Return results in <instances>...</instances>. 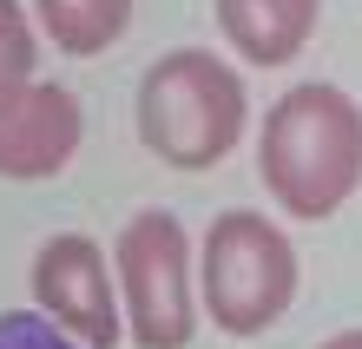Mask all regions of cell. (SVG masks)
<instances>
[{"label": "cell", "mask_w": 362, "mask_h": 349, "mask_svg": "<svg viewBox=\"0 0 362 349\" xmlns=\"http://www.w3.org/2000/svg\"><path fill=\"white\" fill-rule=\"evenodd\" d=\"M27 290L33 310L66 330L79 349H119L125 343V316H119V283H112V257L99 237L86 231H53L27 264Z\"/></svg>", "instance_id": "5b68a950"}, {"label": "cell", "mask_w": 362, "mask_h": 349, "mask_svg": "<svg viewBox=\"0 0 362 349\" xmlns=\"http://www.w3.org/2000/svg\"><path fill=\"white\" fill-rule=\"evenodd\" d=\"M139 139L158 165L172 171H211L250 132V93L244 73L218 59L211 47H172L139 73V99H132Z\"/></svg>", "instance_id": "7a4b0ae2"}, {"label": "cell", "mask_w": 362, "mask_h": 349, "mask_svg": "<svg viewBox=\"0 0 362 349\" xmlns=\"http://www.w3.org/2000/svg\"><path fill=\"white\" fill-rule=\"evenodd\" d=\"M112 283L132 349H191L198 336V244L178 211L145 205L112 237Z\"/></svg>", "instance_id": "277c9868"}, {"label": "cell", "mask_w": 362, "mask_h": 349, "mask_svg": "<svg viewBox=\"0 0 362 349\" xmlns=\"http://www.w3.org/2000/svg\"><path fill=\"white\" fill-rule=\"evenodd\" d=\"M323 0H218V33L250 67H290L310 47Z\"/></svg>", "instance_id": "52a82bcc"}, {"label": "cell", "mask_w": 362, "mask_h": 349, "mask_svg": "<svg viewBox=\"0 0 362 349\" xmlns=\"http://www.w3.org/2000/svg\"><path fill=\"white\" fill-rule=\"evenodd\" d=\"M0 349H79V343L53 330L40 310H0Z\"/></svg>", "instance_id": "30bf717a"}, {"label": "cell", "mask_w": 362, "mask_h": 349, "mask_svg": "<svg viewBox=\"0 0 362 349\" xmlns=\"http://www.w3.org/2000/svg\"><path fill=\"white\" fill-rule=\"evenodd\" d=\"M33 27L73 59L112 53L132 27V0H33Z\"/></svg>", "instance_id": "ba28073f"}, {"label": "cell", "mask_w": 362, "mask_h": 349, "mask_svg": "<svg viewBox=\"0 0 362 349\" xmlns=\"http://www.w3.org/2000/svg\"><path fill=\"white\" fill-rule=\"evenodd\" d=\"M257 178L296 224H323L362 191V105L329 79L284 86L264 113Z\"/></svg>", "instance_id": "6da1fadb"}, {"label": "cell", "mask_w": 362, "mask_h": 349, "mask_svg": "<svg viewBox=\"0 0 362 349\" xmlns=\"http://www.w3.org/2000/svg\"><path fill=\"white\" fill-rule=\"evenodd\" d=\"M296 290L303 257L276 217L244 205L211 217V231L198 237V316H211V330L250 343L290 316Z\"/></svg>", "instance_id": "3957f363"}, {"label": "cell", "mask_w": 362, "mask_h": 349, "mask_svg": "<svg viewBox=\"0 0 362 349\" xmlns=\"http://www.w3.org/2000/svg\"><path fill=\"white\" fill-rule=\"evenodd\" d=\"M86 139V105L59 79H27L0 93V178L7 185H40L73 165Z\"/></svg>", "instance_id": "8992f818"}, {"label": "cell", "mask_w": 362, "mask_h": 349, "mask_svg": "<svg viewBox=\"0 0 362 349\" xmlns=\"http://www.w3.org/2000/svg\"><path fill=\"white\" fill-rule=\"evenodd\" d=\"M40 79V27L20 0H0V93Z\"/></svg>", "instance_id": "9c48e42d"}, {"label": "cell", "mask_w": 362, "mask_h": 349, "mask_svg": "<svg viewBox=\"0 0 362 349\" xmlns=\"http://www.w3.org/2000/svg\"><path fill=\"white\" fill-rule=\"evenodd\" d=\"M316 349H362V330H336V336H323Z\"/></svg>", "instance_id": "8fae6325"}]
</instances>
